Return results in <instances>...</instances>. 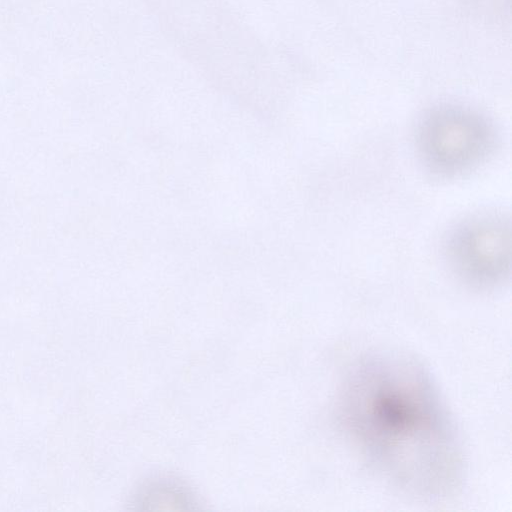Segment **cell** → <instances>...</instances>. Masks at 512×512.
<instances>
[{
  "label": "cell",
  "mask_w": 512,
  "mask_h": 512,
  "mask_svg": "<svg viewBox=\"0 0 512 512\" xmlns=\"http://www.w3.org/2000/svg\"><path fill=\"white\" fill-rule=\"evenodd\" d=\"M346 428L393 485L427 500L454 495L464 480L462 446L428 370L380 354L349 374L341 397Z\"/></svg>",
  "instance_id": "6da1fadb"
},
{
  "label": "cell",
  "mask_w": 512,
  "mask_h": 512,
  "mask_svg": "<svg viewBox=\"0 0 512 512\" xmlns=\"http://www.w3.org/2000/svg\"><path fill=\"white\" fill-rule=\"evenodd\" d=\"M416 140L424 163L432 171L451 175L480 164L494 148L495 132L478 113L446 106L421 120Z\"/></svg>",
  "instance_id": "7a4b0ae2"
},
{
  "label": "cell",
  "mask_w": 512,
  "mask_h": 512,
  "mask_svg": "<svg viewBox=\"0 0 512 512\" xmlns=\"http://www.w3.org/2000/svg\"><path fill=\"white\" fill-rule=\"evenodd\" d=\"M510 223L503 216L482 215L457 227L448 238V258L467 282L490 287L510 272Z\"/></svg>",
  "instance_id": "3957f363"
},
{
  "label": "cell",
  "mask_w": 512,
  "mask_h": 512,
  "mask_svg": "<svg viewBox=\"0 0 512 512\" xmlns=\"http://www.w3.org/2000/svg\"><path fill=\"white\" fill-rule=\"evenodd\" d=\"M141 509H195L196 501L182 485L170 480L152 481L136 496Z\"/></svg>",
  "instance_id": "277c9868"
}]
</instances>
